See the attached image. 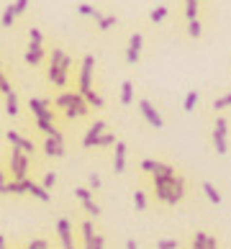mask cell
I'll return each mask as SVG.
<instances>
[{
	"label": "cell",
	"mask_w": 231,
	"mask_h": 249,
	"mask_svg": "<svg viewBox=\"0 0 231 249\" xmlns=\"http://www.w3.org/2000/svg\"><path fill=\"white\" fill-rule=\"evenodd\" d=\"M70 67H72V59L67 57V54H64V49L54 47L52 59H49V72H46V77H49L52 85H57V88H64V85H67Z\"/></svg>",
	"instance_id": "obj_1"
},
{
	"label": "cell",
	"mask_w": 231,
	"mask_h": 249,
	"mask_svg": "<svg viewBox=\"0 0 231 249\" xmlns=\"http://www.w3.org/2000/svg\"><path fill=\"white\" fill-rule=\"evenodd\" d=\"M8 167H11L13 180H26L29 178V170H31V157L21 149H13L11 160H8Z\"/></svg>",
	"instance_id": "obj_2"
},
{
	"label": "cell",
	"mask_w": 231,
	"mask_h": 249,
	"mask_svg": "<svg viewBox=\"0 0 231 249\" xmlns=\"http://www.w3.org/2000/svg\"><path fill=\"white\" fill-rule=\"evenodd\" d=\"M213 149L218 154L229 152V121L224 116H218L216 124H213Z\"/></svg>",
	"instance_id": "obj_3"
},
{
	"label": "cell",
	"mask_w": 231,
	"mask_h": 249,
	"mask_svg": "<svg viewBox=\"0 0 231 249\" xmlns=\"http://www.w3.org/2000/svg\"><path fill=\"white\" fill-rule=\"evenodd\" d=\"M92 72H95V57H92V54H85L82 67H80V90L77 93L85 95L88 90H92Z\"/></svg>",
	"instance_id": "obj_4"
},
{
	"label": "cell",
	"mask_w": 231,
	"mask_h": 249,
	"mask_svg": "<svg viewBox=\"0 0 231 249\" xmlns=\"http://www.w3.org/2000/svg\"><path fill=\"white\" fill-rule=\"evenodd\" d=\"M154 193H157V198H160L162 203L178 206V198H175V193L170 188V178H154Z\"/></svg>",
	"instance_id": "obj_5"
},
{
	"label": "cell",
	"mask_w": 231,
	"mask_h": 249,
	"mask_svg": "<svg viewBox=\"0 0 231 249\" xmlns=\"http://www.w3.org/2000/svg\"><path fill=\"white\" fill-rule=\"evenodd\" d=\"M142 170L149 172L152 178H172L175 170L167 162H157V160H142Z\"/></svg>",
	"instance_id": "obj_6"
},
{
	"label": "cell",
	"mask_w": 231,
	"mask_h": 249,
	"mask_svg": "<svg viewBox=\"0 0 231 249\" xmlns=\"http://www.w3.org/2000/svg\"><path fill=\"white\" fill-rule=\"evenodd\" d=\"M139 110H142V116L146 118V124H149V126H154V128H162L164 126L160 110H157L149 100H139Z\"/></svg>",
	"instance_id": "obj_7"
},
{
	"label": "cell",
	"mask_w": 231,
	"mask_h": 249,
	"mask_svg": "<svg viewBox=\"0 0 231 249\" xmlns=\"http://www.w3.org/2000/svg\"><path fill=\"white\" fill-rule=\"evenodd\" d=\"M57 234H59L62 249H75V239H72V221L70 218H59L57 221Z\"/></svg>",
	"instance_id": "obj_8"
},
{
	"label": "cell",
	"mask_w": 231,
	"mask_h": 249,
	"mask_svg": "<svg viewBox=\"0 0 231 249\" xmlns=\"http://www.w3.org/2000/svg\"><path fill=\"white\" fill-rule=\"evenodd\" d=\"M142 47H144V36L142 34H131L128 47H126V62L128 64H136L139 62V57H142Z\"/></svg>",
	"instance_id": "obj_9"
},
{
	"label": "cell",
	"mask_w": 231,
	"mask_h": 249,
	"mask_svg": "<svg viewBox=\"0 0 231 249\" xmlns=\"http://www.w3.org/2000/svg\"><path fill=\"white\" fill-rule=\"evenodd\" d=\"M103 131H106V121H95V124H92V126L88 128V134L82 136V149H92Z\"/></svg>",
	"instance_id": "obj_10"
},
{
	"label": "cell",
	"mask_w": 231,
	"mask_h": 249,
	"mask_svg": "<svg viewBox=\"0 0 231 249\" xmlns=\"http://www.w3.org/2000/svg\"><path fill=\"white\" fill-rule=\"evenodd\" d=\"M44 152H46V157H64V154H67L64 139H54V136H46V139H44Z\"/></svg>",
	"instance_id": "obj_11"
},
{
	"label": "cell",
	"mask_w": 231,
	"mask_h": 249,
	"mask_svg": "<svg viewBox=\"0 0 231 249\" xmlns=\"http://www.w3.org/2000/svg\"><path fill=\"white\" fill-rule=\"evenodd\" d=\"M126 157H128L126 142H116V154H113V170H116V175H121L126 170Z\"/></svg>",
	"instance_id": "obj_12"
},
{
	"label": "cell",
	"mask_w": 231,
	"mask_h": 249,
	"mask_svg": "<svg viewBox=\"0 0 231 249\" xmlns=\"http://www.w3.org/2000/svg\"><path fill=\"white\" fill-rule=\"evenodd\" d=\"M5 188H8V196H26V193H29V178L26 180H11V182H5Z\"/></svg>",
	"instance_id": "obj_13"
},
{
	"label": "cell",
	"mask_w": 231,
	"mask_h": 249,
	"mask_svg": "<svg viewBox=\"0 0 231 249\" xmlns=\"http://www.w3.org/2000/svg\"><path fill=\"white\" fill-rule=\"evenodd\" d=\"M29 196H34V198H39L41 203H49V190H44L41 188V182H34V180H29Z\"/></svg>",
	"instance_id": "obj_14"
},
{
	"label": "cell",
	"mask_w": 231,
	"mask_h": 249,
	"mask_svg": "<svg viewBox=\"0 0 231 249\" xmlns=\"http://www.w3.org/2000/svg\"><path fill=\"white\" fill-rule=\"evenodd\" d=\"M26 64H31V67H36L41 59H44V47H31L29 44V52H26Z\"/></svg>",
	"instance_id": "obj_15"
},
{
	"label": "cell",
	"mask_w": 231,
	"mask_h": 249,
	"mask_svg": "<svg viewBox=\"0 0 231 249\" xmlns=\"http://www.w3.org/2000/svg\"><path fill=\"white\" fill-rule=\"evenodd\" d=\"M121 103L124 106H131L134 103V82L131 80H124L121 82Z\"/></svg>",
	"instance_id": "obj_16"
},
{
	"label": "cell",
	"mask_w": 231,
	"mask_h": 249,
	"mask_svg": "<svg viewBox=\"0 0 231 249\" xmlns=\"http://www.w3.org/2000/svg\"><path fill=\"white\" fill-rule=\"evenodd\" d=\"M170 188H172V193H175V198H178V200L185 198V190H188V188H185V180L182 178L172 175V178H170Z\"/></svg>",
	"instance_id": "obj_17"
},
{
	"label": "cell",
	"mask_w": 231,
	"mask_h": 249,
	"mask_svg": "<svg viewBox=\"0 0 231 249\" xmlns=\"http://www.w3.org/2000/svg\"><path fill=\"white\" fill-rule=\"evenodd\" d=\"M200 188H203V193H206V198L213 203V206H218V203H221V193L213 188V182H200Z\"/></svg>",
	"instance_id": "obj_18"
},
{
	"label": "cell",
	"mask_w": 231,
	"mask_h": 249,
	"mask_svg": "<svg viewBox=\"0 0 231 249\" xmlns=\"http://www.w3.org/2000/svg\"><path fill=\"white\" fill-rule=\"evenodd\" d=\"M82 98H85V103H88L90 108H103V106H106L103 95H100V93H95V90H88V93L82 95Z\"/></svg>",
	"instance_id": "obj_19"
},
{
	"label": "cell",
	"mask_w": 231,
	"mask_h": 249,
	"mask_svg": "<svg viewBox=\"0 0 231 249\" xmlns=\"http://www.w3.org/2000/svg\"><path fill=\"white\" fill-rule=\"evenodd\" d=\"M80 229H82V244H90L92 236H95V224L88 218V221H82V224H80Z\"/></svg>",
	"instance_id": "obj_20"
},
{
	"label": "cell",
	"mask_w": 231,
	"mask_h": 249,
	"mask_svg": "<svg viewBox=\"0 0 231 249\" xmlns=\"http://www.w3.org/2000/svg\"><path fill=\"white\" fill-rule=\"evenodd\" d=\"M77 13H80V16H90V18H95V21H100V18H103V13H100L95 5H88V3H80V5H77Z\"/></svg>",
	"instance_id": "obj_21"
},
{
	"label": "cell",
	"mask_w": 231,
	"mask_h": 249,
	"mask_svg": "<svg viewBox=\"0 0 231 249\" xmlns=\"http://www.w3.org/2000/svg\"><path fill=\"white\" fill-rule=\"evenodd\" d=\"M75 95L77 93H62V95H57V98H54V106H57V108H70L72 103H75Z\"/></svg>",
	"instance_id": "obj_22"
},
{
	"label": "cell",
	"mask_w": 231,
	"mask_h": 249,
	"mask_svg": "<svg viewBox=\"0 0 231 249\" xmlns=\"http://www.w3.org/2000/svg\"><path fill=\"white\" fill-rule=\"evenodd\" d=\"M167 13H170V8H167V5H157L154 11L149 13V21H152V23H162L164 18H167Z\"/></svg>",
	"instance_id": "obj_23"
},
{
	"label": "cell",
	"mask_w": 231,
	"mask_h": 249,
	"mask_svg": "<svg viewBox=\"0 0 231 249\" xmlns=\"http://www.w3.org/2000/svg\"><path fill=\"white\" fill-rule=\"evenodd\" d=\"M195 106H198V90H190V93L185 95V103H182L185 113H193V110H195Z\"/></svg>",
	"instance_id": "obj_24"
},
{
	"label": "cell",
	"mask_w": 231,
	"mask_h": 249,
	"mask_svg": "<svg viewBox=\"0 0 231 249\" xmlns=\"http://www.w3.org/2000/svg\"><path fill=\"white\" fill-rule=\"evenodd\" d=\"M16 18H18V16H16V11H13V5H8L5 11H3V18H0V26H3V29H11Z\"/></svg>",
	"instance_id": "obj_25"
},
{
	"label": "cell",
	"mask_w": 231,
	"mask_h": 249,
	"mask_svg": "<svg viewBox=\"0 0 231 249\" xmlns=\"http://www.w3.org/2000/svg\"><path fill=\"white\" fill-rule=\"evenodd\" d=\"M5 110H8V116H18V95H16V90L11 95H5Z\"/></svg>",
	"instance_id": "obj_26"
},
{
	"label": "cell",
	"mask_w": 231,
	"mask_h": 249,
	"mask_svg": "<svg viewBox=\"0 0 231 249\" xmlns=\"http://www.w3.org/2000/svg\"><path fill=\"white\" fill-rule=\"evenodd\" d=\"M198 3L200 0H185V16H188V21H195L198 18Z\"/></svg>",
	"instance_id": "obj_27"
},
{
	"label": "cell",
	"mask_w": 231,
	"mask_h": 249,
	"mask_svg": "<svg viewBox=\"0 0 231 249\" xmlns=\"http://www.w3.org/2000/svg\"><path fill=\"white\" fill-rule=\"evenodd\" d=\"M95 23H98L100 31H108V29H113V26L118 23V18H116V16H103V18H100V21H95Z\"/></svg>",
	"instance_id": "obj_28"
},
{
	"label": "cell",
	"mask_w": 231,
	"mask_h": 249,
	"mask_svg": "<svg viewBox=\"0 0 231 249\" xmlns=\"http://www.w3.org/2000/svg\"><path fill=\"white\" fill-rule=\"evenodd\" d=\"M116 134H108V131H103L100 134V139L95 142V146H116Z\"/></svg>",
	"instance_id": "obj_29"
},
{
	"label": "cell",
	"mask_w": 231,
	"mask_h": 249,
	"mask_svg": "<svg viewBox=\"0 0 231 249\" xmlns=\"http://www.w3.org/2000/svg\"><path fill=\"white\" fill-rule=\"evenodd\" d=\"M188 34L193 36V39H200V34H203V23L198 21V18H195V21H188Z\"/></svg>",
	"instance_id": "obj_30"
},
{
	"label": "cell",
	"mask_w": 231,
	"mask_h": 249,
	"mask_svg": "<svg viewBox=\"0 0 231 249\" xmlns=\"http://www.w3.org/2000/svg\"><path fill=\"white\" fill-rule=\"evenodd\" d=\"M208 244V234L206 231H198L195 236H193V249H206Z\"/></svg>",
	"instance_id": "obj_31"
},
{
	"label": "cell",
	"mask_w": 231,
	"mask_h": 249,
	"mask_svg": "<svg viewBox=\"0 0 231 249\" xmlns=\"http://www.w3.org/2000/svg\"><path fill=\"white\" fill-rule=\"evenodd\" d=\"M18 149L26 152L29 157H34V152H36V144H34L31 139H26V136H21V144H18Z\"/></svg>",
	"instance_id": "obj_32"
},
{
	"label": "cell",
	"mask_w": 231,
	"mask_h": 249,
	"mask_svg": "<svg viewBox=\"0 0 231 249\" xmlns=\"http://www.w3.org/2000/svg\"><path fill=\"white\" fill-rule=\"evenodd\" d=\"M29 39H31V47H41L44 36H41V31L36 29V26H31V29H29Z\"/></svg>",
	"instance_id": "obj_33"
},
{
	"label": "cell",
	"mask_w": 231,
	"mask_h": 249,
	"mask_svg": "<svg viewBox=\"0 0 231 249\" xmlns=\"http://www.w3.org/2000/svg\"><path fill=\"white\" fill-rule=\"evenodd\" d=\"M134 206H136V211H144L146 208V193L144 190H136L134 193Z\"/></svg>",
	"instance_id": "obj_34"
},
{
	"label": "cell",
	"mask_w": 231,
	"mask_h": 249,
	"mask_svg": "<svg viewBox=\"0 0 231 249\" xmlns=\"http://www.w3.org/2000/svg\"><path fill=\"white\" fill-rule=\"evenodd\" d=\"M85 249H106V236L103 234H95V236H92V242L85 244Z\"/></svg>",
	"instance_id": "obj_35"
},
{
	"label": "cell",
	"mask_w": 231,
	"mask_h": 249,
	"mask_svg": "<svg viewBox=\"0 0 231 249\" xmlns=\"http://www.w3.org/2000/svg\"><path fill=\"white\" fill-rule=\"evenodd\" d=\"M229 106H231V93H226V95H221L218 100H213V110H224Z\"/></svg>",
	"instance_id": "obj_36"
},
{
	"label": "cell",
	"mask_w": 231,
	"mask_h": 249,
	"mask_svg": "<svg viewBox=\"0 0 231 249\" xmlns=\"http://www.w3.org/2000/svg\"><path fill=\"white\" fill-rule=\"evenodd\" d=\"M54 182H57V175H54V172H46V175H44V180H41V188L52 193V188H54Z\"/></svg>",
	"instance_id": "obj_37"
},
{
	"label": "cell",
	"mask_w": 231,
	"mask_h": 249,
	"mask_svg": "<svg viewBox=\"0 0 231 249\" xmlns=\"http://www.w3.org/2000/svg\"><path fill=\"white\" fill-rule=\"evenodd\" d=\"M82 208H85V211H88L90 216H100V206H98V203L92 200V198H90V200H85V203H82Z\"/></svg>",
	"instance_id": "obj_38"
},
{
	"label": "cell",
	"mask_w": 231,
	"mask_h": 249,
	"mask_svg": "<svg viewBox=\"0 0 231 249\" xmlns=\"http://www.w3.org/2000/svg\"><path fill=\"white\" fill-rule=\"evenodd\" d=\"M0 93H5V95H11L13 93V85H11V80H8L3 72H0Z\"/></svg>",
	"instance_id": "obj_39"
},
{
	"label": "cell",
	"mask_w": 231,
	"mask_h": 249,
	"mask_svg": "<svg viewBox=\"0 0 231 249\" xmlns=\"http://www.w3.org/2000/svg\"><path fill=\"white\" fill-rule=\"evenodd\" d=\"M100 185H103L100 175H98V172H90V178H88V188H90V190H98Z\"/></svg>",
	"instance_id": "obj_40"
},
{
	"label": "cell",
	"mask_w": 231,
	"mask_h": 249,
	"mask_svg": "<svg viewBox=\"0 0 231 249\" xmlns=\"http://www.w3.org/2000/svg\"><path fill=\"white\" fill-rule=\"evenodd\" d=\"M13 11H16V16H21V13H26V8H29V0H13Z\"/></svg>",
	"instance_id": "obj_41"
},
{
	"label": "cell",
	"mask_w": 231,
	"mask_h": 249,
	"mask_svg": "<svg viewBox=\"0 0 231 249\" xmlns=\"http://www.w3.org/2000/svg\"><path fill=\"white\" fill-rule=\"evenodd\" d=\"M75 198H80L82 203H85V200L92 198V193H90V188H75Z\"/></svg>",
	"instance_id": "obj_42"
},
{
	"label": "cell",
	"mask_w": 231,
	"mask_h": 249,
	"mask_svg": "<svg viewBox=\"0 0 231 249\" xmlns=\"http://www.w3.org/2000/svg\"><path fill=\"white\" fill-rule=\"evenodd\" d=\"M157 249H178V239H162L157 242Z\"/></svg>",
	"instance_id": "obj_43"
},
{
	"label": "cell",
	"mask_w": 231,
	"mask_h": 249,
	"mask_svg": "<svg viewBox=\"0 0 231 249\" xmlns=\"http://www.w3.org/2000/svg\"><path fill=\"white\" fill-rule=\"evenodd\" d=\"M26 249H49V242H46V239H34Z\"/></svg>",
	"instance_id": "obj_44"
},
{
	"label": "cell",
	"mask_w": 231,
	"mask_h": 249,
	"mask_svg": "<svg viewBox=\"0 0 231 249\" xmlns=\"http://www.w3.org/2000/svg\"><path fill=\"white\" fill-rule=\"evenodd\" d=\"M206 249H218V239H216V236H208V244H206Z\"/></svg>",
	"instance_id": "obj_45"
},
{
	"label": "cell",
	"mask_w": 231,
	"mask_h": 249,
	"mask_svg": "<svg viewBox=\"0 0 231 249\" xmlns=\"http://www.w3.org/2000/svg\"><path fill=\"white\" fill-rule=\"evenodd\" d=\"M126 249H139V244H136V239H126Z\"/></svg>",
	"instance_id": "obj_46"
},
{
	"label": "cell",
	"mask_w": 231,
	"mask_h": 249,
	"mask_svg": "<svg viewBox=\"0 0 231 249\" xmlns=\"http://www.w3.org/2000/svg\"><path fill=\"white\" fill-rule=\"evenodd\" d=\"M0 196H8V188H5V182H0Z\"/></svg>",
	"instance_id": "obj_47"
},
{
	"label": "cell",
	"mask_w": 231,
	"mask_h": 249,
	"mask_svg": "<svg viewBox=\"0 0 231 249\" xmlns=\"http://www.w3.org/2000/svg\"><path fill=\"white\" fill-rule=\"evenodd\" d=\"M0 249H8V247H5V236H3V234H0Z\"/></svg>",
	"instance_id": "obj_48"
},
{
	"label": "cell",
	"mask_w": 231,
	"mask_h": 249,
	"mask_svg": "<svg viewBox=\"0 0 231 249\" xmlns=\"http://www.w3.org/2000/svg\"><path fill=\"white\" fill-rule=\"evenodd\" d=\"M0 182H5V178H3V170H0Z\"/></svg>",
	"instance_id": "obj_49"
}]
</instances>
